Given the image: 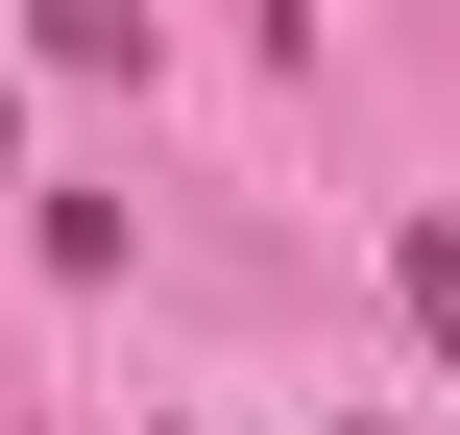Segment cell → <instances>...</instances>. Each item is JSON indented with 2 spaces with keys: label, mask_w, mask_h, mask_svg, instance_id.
I'll use <instances>...</instances> for the list:
<instances>
[{
  "label": "cell",
  "mask_w": 460,
  "mask_h": 435,
  "mask_svg": "<svg viewBox=\"0 0 460 435\" xmlns=\"http://www.w3.org/2000/svg\"><path fill=\"white\" fill-rule=\"evenodd\" d=\"M388 291H412V339H437V387H460V218H388Z\"/></svg>",
  "instance_id": "1"
}]
</instances>
